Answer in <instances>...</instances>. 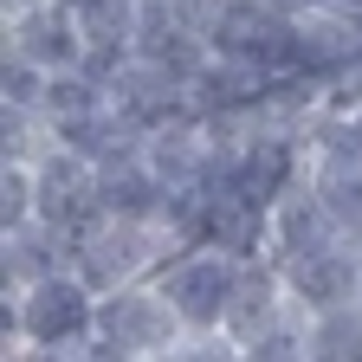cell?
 Masks as SVG:
<instances>
[{
  "instance_id": "cell-1",
  "label": "cell",
  "mask_w": 362,
  "mask_h": 362,
  "mask_svg": "<svg viewBox=\"0 0 362 362\" xmlns=\"http://www.w3.org/2000/svg\"><path fill=\"white\" fill-rule=\"evenodd\" d=\"M90 337H98V291H90L78 272H52L39 285L0 291V356L26 362H84Z\"/></svg>"
},
{
  "instance_id": "cell-2",
  "label": "cell",
  "mask_w": 362,
  "mask_h": 362,
  "mask_svg": "<svg viewBox=\"0 0 362 362\" xmlns=\"http://www.w3.org/2000/svg\"><path fill=\"white\" fill-rule=\"evenodd\" d=\"M181 349H188V324L168 304L156 272L98 291V337L84 362H181Z\"/></svg>"
},
{
  "instance_id": "cell-3",
  "label": "cell",
  "mask_w": 362,
  "mask_h": 362,
  "mask_svg": "<svg viewBox=\"0 0 362 362\" xmlns=\"http://www.w3.org/2000/svg\"><path fill=\"white\" fill-rule=\"evenodd\" d=\"M240 272H246L240 252L207 246V240L175 246V252L156 265V279H162L168 304L181 310V324H188V343H201V337H226V304H233V291H240Z\"/></svg>"
},
{
  "instance_id": "cell-4",
  "label": "cell",
  "mask_w": 362,
  "mask_h": 362,
  "mask_svg": "<svg viewBox=\"0 0 362 362\" xmlns=\"http://www.w3.org/2000/svg\"><path fill=\"white\" fill-rule=\"evenodd\" d=\"M175 246H181V240H168L156 220L98 214L84 233H71V272H78L90 291H117V285H129V279H149Z\"/></svg>"
},
{
  "instance_id": "cell-5",
  "label": "cell",
  "mask_w": 362,
  "mask_h": 362,
  "mask_svg": "<svg viewBox=\"0 0 362 362\" xmlns=\"http://www.w3.org/2000/svg\"><path fill=\"white\" fill-rule=\"evenodd\" d=\"M0 39H7L13 59H33L39 71H71L84 65V20L59 0H26V7L0 13Z\"/></svg>"
},
{
  "instance_id": "cell-6",
  "label": "cell",
  "mask_w": 362,
  "mask_h": 362,
  "mask_svg": "<svg viewBox=\"0 0 362 362\" xmlns=\"http://www.w3.org/2000/svg\"><path fill=\"white\" fill-rule=\"evenodd\" d=\"M33 168H39V214L33 220H52L59 233H84V226L104 214L98 207V162H90V156L52 143Z\"/></svg>"
},
{
  "instance_id": "cell-7",
  "label": "cell",
  "mask_w": 362,
  "mask_h": 362,
  "mask_svg": "<svg viewBox=\"0 0 362 362\" xmlns=\"http://www.w3.org/2000/svg\"><path fill=\"white\" fill-rule=\"evenodd\" d=\"M285 272V291L304 317L317 310H337V304H356V285H362V246L337 240V246H317V252H298V259H279Z\"/></svg>"
},
{
  "instance_id": "cell-8",
  "label": "cell",
  "mask_w": 362,
  "mask_h": 362,
  "mask_svg": "<svg viewBox=\"0 0 362 362\" xmlns=\"http://www.w3.org/2000/svg\"><path fill=\"white\" fill-rule=\"evenodd\" d=\"M337 240H343V226L324 207V188H317L310 175L291 181V188L272 201V214H265V259H298V252L337 246Z\"/></svg>"
},
{
  "instance_id": "cell-9",
  "label": "cell",
  "mask_w": 362,
  "mask_h": 362,
  "mask_svg": "<svg viewBox=\"0 0 362 362\" xmlns=\"http://www.w3.org/2000/svg\"><path fill=\"white\" fill-rule=\"evenodd\" d=\"M362 59V13L337 7V0H317V7L298 13V65L317 78H343Z\"/></svg>"
},
{
  "instance_id": "cell-10",
  "label": "cell",
  "mask_w": 362,
  "mask_h": 362,
  "mask_svg": "<svg viewBox=\"0 0 362 362\" xmlns=\"http://www.w3.org/2000/svg\"><path fill=\"white\" fill-rule=\"evenodd\" d=\"M298 304H291V291H285V272H279V259H246V272H240V291H233V304H226V337L240 343V356H246V343H259L272 324H285Z\"/></svg>"
},
{
  "instance_id": "cell-11",
  "label": "cell",
  "mask_w": 362,
  "mask_h": 362,
  "mask_svg": "<svg viewBox=\"0 0 362 362\" xmlns=\"http://www.w3.org/2000/svg\"><path fill=\"white\" fill-rule=\"evenodd\" d=\"M52 272H71V233H59L52 220H20L0 233V291L39 285Z\"/></svg>"
},
{
  "instance_id": "cell-12",
  "label": "cell",
  "mask_w": 362,
  "mask_h": 362,
  "mask_svg": "<svg viewBox=\"0 0 362 362\" xmlns=\"http://www.w3.org/2000/svg\"><path fill=\"white\" fill-rule=\"evenodd\" d=\"M310 362H362V304L310 317Z\"/></svg>"
},
{
  "instance_id": "cell-13",
  "label": "cell",
  "mask_w": 362,
  "mask_h": 362,
  "mask_svg": "<svg viewBox=\"0 0 362 362\" xmlns=\"http://www.w3.org/2000/svg\"><path fill=\"white\" fill-rule=\"evenodd\" d=\"M39 214V168L20 156H0V233Z\"/></svg>"
},
{
  "instance_id": "cell-14",
  "label": "cell",
  "mask_w": 362,
  "mask_h": 362,
  "mask_svg": "<svg viewBox=\"0 0 362 362\" xmlns=\"http://www.w3.org/2000/svg\"><path fill=\"white\" fill-rule=\"evenodd\" d=\"M317 188H324V207L337 214L343 240L362 246V168H330V175H310Z\"/></svg>"
},
{
  "instance_id": "cell-15",
  "label": "cell",
  "mask_w": 362,
  "mask_h": 362,
  "mask_svg": "<svg viewBox=\"0 0 362 362\" xmlns=\"http://www.w3.org/2000/svg\"><path fill=\"white\" fill-rule=\"evenodd\" d=\"M45 78H52V71H39L33 59H13V52H0V104L39 110V104H45Z\"/></svg>"
},
{
  "instance_id": "cell-16",
  "label": "cell",
  "mask_w": 362,
  "mask_h": 362,
  "mask_svg": "<svg viewBox=\"0 0 362 362\" xmlns=\"http://www.w3.org/2000/svg\"><path fill=\"white\" fill-rule=\"evenodd\" d=\"M279 7H285V13H304V7H317V0H279Z\"/></svg>"
},
{
  "instance_id": "cell-17",
  "label": "cell",
  "mask_w": 362,
  "mask_h": 362,
  "mask_svg": "<svg viewBox=\"0 0 362 362\" xmlns=\"http://www.w3.org/2000/svg\"><path fill=\"white\" fill-rule=\"evenodd\" d=\"M59 7H71V13H84V7H90V0H59Z\"/></svg>"
},
{
  "instance_id": "cell-18",
  "label": "cell",
  "mask_w": 362,
  "mask_h": 362,
  "mask_svg": "<svg viewBox=\"0 0 362 362\" xmlns=\"http://www.w3.org/2000/svg\"><path fill=\"white\" fill-rule=\"evenodd\" d=\"M143 7H168V0H143Z\"/></svg>"
},
{
  "instance_id": "cell-19",
  "label": "cell",
  "mask_w": 362,
  "mask_h": 362,
  "mask_svg": "<svg viewBox=\"0 0 362 362\" xmlns=\"http://www.w3.org/2000/svg\"><path fill=\"white\" fill-rule=\"evenodd\" d=\"M356 304H362V285H356Z\"/></svg>"
}]
</instances>
